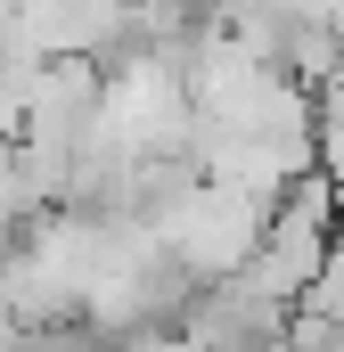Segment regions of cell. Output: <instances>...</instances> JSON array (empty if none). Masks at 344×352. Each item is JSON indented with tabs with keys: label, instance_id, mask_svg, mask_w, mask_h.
<instances>
[{
	"label": "cell",
	"instance_id": "3",
	"mask_svg": "<svg viewBox=\"0 0 344 352\" xmlns=\"http://www.w3.org/2000/svg\"><path fill=\"white\" fill-rule=\"evenodd\" d=\"M279 352H344V320H320V311H295Z\"/></svg>",
	"mask_w": 344,
	"mask_h": 352
},
{
	"label": "cell",
	"instance_id": "2",
	"mask_svg": "<svg viewBox=\"0 0 344 352\" xmlns=\"http://www.w3.org/2000/svg\"><path fill=\"white\" fill-rule=\"evenodd\" d=\"M287 320H295V303L262 295L255 278H205L180 311V344L189 352H279Z\"/></svg>",
	"mask_w": 344,
	"mask_h": 352
},
{
	"label": "cell",
	"instance_id": "1",
	"mask_svg": "<svg viewBox=\"0 0 344 352\" xmlns=\"http://www.w3.org/2000/svg\"><path fill=\"white\" fill-rule=\"evenodd\" d=\"M262 221H270V197L238 188V180H197L189 205L172 213L156 238H164L172 263L205 287V278H238L246 270V254L262 246Z\"/></svg>",
	"mask_w": 344,
	"mask_h": 352
}]
</instances>
